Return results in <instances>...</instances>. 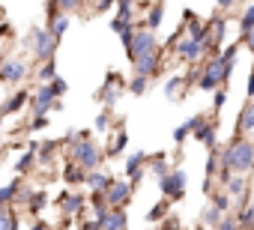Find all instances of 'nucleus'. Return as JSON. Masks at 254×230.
Here are the masks:
<instances>
[{
  "mask_svg": "<svg viewBox=\"0 0 254 230\" xmlns=\"http://www.w3.org/2000/svg\"><path fill=\"white\" fill-rule=\"evenodd\" d=\"M218 162L221 168H230L233 173H251L254 171V144L245 141V138H233L230 147L218 150Z\"/></svg>",
  "mask_w": 254,
  "mask_h": 230,
  "instance_id": "1",
  "label": "nucleus"
},
{
  "mask_svg": "<svg viewBox=\"0 0 254 230\" xmlns=\"http://www.w3.org/2000/svg\"><path fill=\"white\" fill-rule=\"evenodd\" d=\"M69 156H72V162H78L84 171H99V168H102V159H105V153H102L90 138L75 141V144L69 147Z\"/></svg>",
  "mask_w": 254,
  "mask_h": 230,
  "instance_id": "2",
  "label": "nucleus"
},
{
  "mask_svg": "<svg viewBox=\"0 0 254 230\" xmlns=\"http://www.w3.org/2000/svg\"><path fill=\"white\" fill-rule=\"evenodd\" d=\"M30 33H33V45H30V48H33V57H36L39 63H42V60H51V57L57 54V36H54L48 27H33Z\"/></svg>",
  "mask_w": 254,
  "mask_h": 230,
  "instance_id": "3",
  "label": "nucleus"
},
{
  "mask_svg": "<svg viewBox=\"0 0 254 230\" xmlns=\"http://www.w3.org/2000/svg\"><path fill=\"white\" fill-rule=\"evenodd\" d=\"M159 48H162V45H159L156 33H153V30H147V27H141V30H135V39H132L129 60H138V57H144V54H153V51H159Z\"/></svg>",
  "mask_w": 254,
  "mask_h": 230,
  "instance_id": "4",
  "label": "nucleus"
},
{
  "mask_svg": "<svg viewBox=\"0 0 254 230\" xmlns=\"http://www.w3.org/2000/svg\"><path fill=\"white\" fill-rule=\"evenodd\" d=\"M159 188H162V194H165L168 200H183V197H186V171L174 168V171L159 182Z\"/></svg>",
  "mask_w": 254,
  "mask_h": 230,
  "instance_id": "5",
  "label": "nucleus"
},
{
  "mask_svg": "<svg viewBox=\"0 0 254 230\" xmlns=\"http://www.w3.org/2000/svg\"><path fill=\"white\" fill-rule=\"evenodd\" d=\"M30 75V66L21 57H6V63L0 66V81L3 84H21Z\"/></svg>",
  "mask_w": 254,
  "mask_h": 230,
  "instance_id": "6",
  "label": "nucleus"
},
{
  "mask_svg": "<svg viewBox=\"0 0 254 230\" xmlns=\"http://www.w3.org/2000/svg\"><path fill=\"white\" fill-rule=\"evenodd\" d=\"M54 99H57V96L51 93V87H48V84H39V90H36V93L30 96V102H27V105H30V114H33V117H45V114L54 108Z\"/></svg>",
  "mask_w": 254,
  "mask_h": 230,
  "instance_id": "7",
  "label": "nucleus"
},
{
  "mask_svg": "<svg viewBox=\"0 0 254 230\" xmlns=\"http://www.w3.org/2000/svg\"><path fill=\"white\" fill-rule=\"evenodd\" d=\"M132 194H135V185L132 182H126V179H114L111 182V188L105 191V200H108V206H126L132 200Z\"/></svg>",
  "mask_w": 254,
  "mask_h": 230,
  "instance_id": "8",
  "label": "nucleus"
},
{
  "mask_svg": "<svg viewBox=\"0 0 254 230\" xmlns=\"http://www.w3.org/2000/svg\"><path fill=\"white\" fill-rule=\"evenodd\" d=\"M174 54H177L180 60H186V63H194V60H200V57L206 54V45H203V42H194L191 36H183V39L174 45Z\"/></svg>",
  "mask_w": 254,
  "mask_h": 230,
  "instance_id": "9",
  "label": "nucleus"
},
{
  "mask_svg": "<svg viewBox=\"0 0 254 230\" xmlns=\"http://www.w3.org/2000/svg\"><path fill=\"white\" fill-rule=\"evenodd\" d=\"M126 90V81H123V75H117V72H108V78H105V87L99 90V102L102 105H114L117 99H120V93Z\"/></svg>",
  "mask_w": 254,
  "mask_h": 230,
  "instance_id": "10",
  "label": "nucleus"
},
{
  "mask_svg": "<svg viewBox=\"0 0 254 230\" xmlns=\"http://www.w3.org/2000/svg\"><path fill=\"white\" fill-rule=\"evenodd\" d=\"M147 162H150V156H147L144 150H141V153H132L129 159H126V173H129V182H132V185H138V182L144 179Z\"/></svg>",
  "mask_w": 254,
  "mask_h": 230,
  "instance_id": "11",
  "label": "nucleus"
},
{
  "mask_svg": "<svg viewBox=\"0 0 254 230\" xmlns=\"http://www.w3.org/2000/svg\"><path fill=\"white\" fill-rule=\"evenodd\" d=\"M132 18H135V0H117V18L111 21V30L120 33V27L132 24Z\"/></svg>",
  "mask_w": 254,
  "mask_h": 230,
  "instance_id": "12",
  "label": "nucleus"
},
{
  "mask_svg": "<svg viewBox=\"0 0 254 230\" xmlns=\"http://www.w3.org/2000/svg\"><path fill=\"white\" fill-rule=\"evenodd\" d=\"M132 63H135V72H138V75L153 78V75L159 72V66H162V48L153 51V54H144V57H138V60H132Z\"/></svg>",
  "mask_w": 254,
  "mask_h": 230,
  "instance_id": "13",
  "label": "nucleus"
},
{
  "mask_svg": "<svg viewBox=\"0 0 254 230\" xmlns=\"http://www.w3.org/2000/svg\"><path fill=\"white\" fill-rule=\"evenodd\" d=\"M194 138L203 144V147H209V150H215V144H218V126H215V120H203L197 129H194Z\"/></svg>",
  "mask_w": 254,
  "mask_h": 230,
  "instance_id": "14",
  "label": "nucleus"
},
{
  "mask_svg": "<svg viewBox=\"0 0 254 230\" xmlns=\"http://www.w3.org/2000/svg\"><path fill=\"white\" fill-rule=\"evenodd\" d=\"M236 138H242V135H251L254 132V99H248L245 105H242V111H239V117H236Z\"/></svg>",
  "mask_w": 254,
  "mask_h": 230,
  "instance_id": "15",
  "label": "nucleus"
},
{
  "mask_svg": "<svg viewBox=\"0 0 254 230\" xmlns=\"http://www.w3.org/2000/svg\"><path fill=\"white\" fill-rule=\"evenodd\" d=\"M147 173L156 179V182H162L168 173H171V165H168V156L165 153H156V156H150V162H147Z\"/></svg>",
  "mask_w": 254,
  "mask_h": 230,
  "instance_id": "16",
  "label": "nucleus"
},
{
  "mask_svg": "<svg viewBox=\"0 0 254 230\" xmlns=\"http://www.w3.org/2000/svg\"><path fill=\"white\" fill-rule=\"evenodd\" d=\"M84 203H87V197H84V194H78V191H72V194H63V197H60V209H63V215H81Z\"/></svg>",
  "mask_w": 254,
  "mask_h": 230,
  "instance_id": "17",
  "label": "nucleus"
},
{
  "mask_svg": "<svg viewBox=\"0 0 254 230\" xmlns=\"http://www.w3.org/2000/svg\"><path fill=\"white\" fill-rule=\"evenodd\" d=\"M162 18H165V3L153 0V3L147 6V15H144V27L147 30H159L162 27Z\"/></svg>",
  "mask_w": 254,
  "mask_h": 230,
  "instance_id": "18",
  "label": "nucleus"
},
{
  "mask_svg": "<svg viewBox=\"0 0 254 230\" xmlns=\"http://www.w3.org/2000/svg\"><path fill=\"white\" fill-rule=\"evenodd\" d=\"M218 168H221V162H218V147H215V150H209V156H206V171H203V191H209V188H212V176L218 173Z\"/></svg>",
  "mask_w": 254,
  "mask_h": 230,
  "instance_id": "19",
  "label": "nucleus"
},
{
  "mask_svg": "<svg viewBox=\"0 0 254 230\" xmlns=\"http://www.w3.org/2000/svg\"><path fill=\"white\" fill-rule=\"evenodd\" d=\"M93 191H108L111 188V182H114V176H108L105 171H87V179H84Z\"/></svg>",
  "mask_w": 254,
  "mask_h": 230,
  "instance_id": "20",
  "label": "nucleus"
},
{
  "mask_svg": "<svg viewBox=\"0 0 254 230\" xmlns=\"http://www.w3.org/2000/svg\"><path fill=\"white\" fill-rule=\"evenodd\" d=\"M203 120H206L203 114H194V117H191V120H186V123H183L180 129H174V141H177V144H183V141H186L189 135H194V129H197V126H200Z\"/></svg>",
  "mask_w": 254,
  "mask_h": 230,
  "instance_id": "21",
  "label": "nucleus"
},
{
  "mask_svg": "<svg viewBox=\"0 0 254 230\" xmlns=\"http://www.w3.org/2000/svg\"><path fill=\"white\" fill-rule=\"evenodd\" d=\"M120 227H126V209L123 206H111V212H108V218L102 221L99 230H120Z\"/></svg>",
  "mask_w": 254,
  "mask_h": 230,
  "instance_id": "22",
  "label": "nucleus"
},
{
  "mask_svg": "<svg viewBox=\"0 0 254 230\" xmlns=\"http://www.w3.org/2000/svg\"><path fill=\"white\" fill-rule=\"evenodd\" d=\"M27 102H30V93H27V90H18L12 99H6V102H3V117H6V114H15V111H21Z\"/></svg>",
  "mask_w": 254,
  "mask_h": 230,
  "instance_id": "23",
  "label": "nucleus"
},
{
  "mask_svg": "<svg viewBox=\"0 0 254 230\" xmlns=\"http://www.w3.org/2000/svg\"><path fill=\"white\" fill-rule=\"evenodd\" d=\"M69 24H72V21H69V15H66V12H57V15H51V18H48V30H51L57 39H60V36H66Z\"/></svg>",
  "mask_w": 254,
  "mask_h": 230,
  "instance_id": "24",
  "label": "nucleus"
},
{
  "mask_svg": "<svg viewBox=\"0 0 254 230\" xmlns=\"http://www.w3.org/2000/svg\"><path fill=\"white\" fill-rule=\"evenodd\" d=\"M186 36H191L194 42H203V45H206V39H209V24H200V21L194 18V21L186 24Z\"/></svg>",
  "mask_w": 254,
  "mask_h": 230,
  "instance_id": "25",
  "label": "nucleus"
},
{
  "mask_svg": "<svg viewBox=\"0 0 254 230\" xmlns=\"http://www.w3.org/2000/svg\"><path fill=\"white\" fill-rule=\"evenodd\" d=\"M63 179H66L69 185H81V182L87 179V171H84L78 162H69V165H66V171H63Z\"/></svg>",
  "mask_w": 254,
  "mask_h": 230,
  "instance_id": "26",
  "label": "nucleus"
},
{
  "mask_svg": "<svg viewBox=\"0 0 254 230\" xmlns=\"http://www.w3.org/2000/svg\"><path fill=\"white\" fill-rule=\"evenodd\" d=\"M224 188H227V194H230V197H242V194H248V182H245V176H242V173H233V176L224 182Z\"/></svg>",
  "mask_w": 254,
  "mask_h": 230,
  "instance_id": "27",
  "label": "nucleus"
},
{
  "mask_svg": "<svg viewBox=\"0 0 254 230\" xmlns=\"http://www.w3.org/2000/svg\"><path fill=\"white\" fill-rule=\"evenodd\" d=\"M18 194H21V176H18V179H12L9 185L0 188V206H9L12 200H18Z\"/></svg>",
  "mask_w": 254,
  "mask_h": 230,
  "instance_id": "28",
  "label": "nucleus"
},
{
  "mask_svg": "<svg viewBox=\"0 0 254 230\" xmlns=\"http://www.w3.org/2000/svg\"><path fill=\"white\" fill-rule=\"evenodd\" d=\"M54 78H57L54 57H51V60H42V63H39V69H36V81H39V84H51Z\"/></svg>",
  "mask_w": 254,
  "mask_h": 230,
  "instance_id": "29",
  "label": "nucleus"
},
{
  "mask_svg": "<svg viewBox=\"0 0 254 230\" xmlns=\"http://www.w3.org/2000/svg\"><path fill=\"white\" fill-rule=\"evenodd\" d=\"M33 165H36V147H30V150H27V153L15 162V173H18V176H24Z\"/></svg>",
  "mask_w": 254,
  "mask_h": 230,
  "instance_id": "30",
  "label": "nucleus"
},
{
  "mask_svg": "<svg viewBox=\"0 0 254 230\" xmlns=\"http://www.w3.org/2000/svg\"><path fill=\"white\" fill-rule=\"evenodd\" d=\"M239 230H254V203H245L239 209V218H236Z\"/></svg>",
  "mask_w": 254,
  "mask_h": 230,
  "instance_id": "31",
  "label": "nucleus"
},
{
  "mask_svg": "<svg viewBox=\"0 0 254 230\" xmlns=\"http://www.w3.org/2000/svg\"><path fill=\"white\" fill-rule=\"evenodd\" d=\"M251 30H254V3H248L245 12H242V18H239V39L245 33H251Z\"/></svg>",
  "mask_w": 254,
  "mask_h": 230,
  "instance_id": "32",
  "label": "nucleus"
},
{
  "mask_svg": "<svg viewBox=\"0 0 254 230\" xmlns=\"http://www.w3.org/2000/svg\"><path fill=\"white\" fill-rule=\"evenodd\" d=\"M147 90H150V78L135 72V78H132V84H129V93H132V96H144Z\"/></svg>",
  "mask_w": 254,
  "mask_h": 230,
  "instance_id": "33",
  "label": "nucleus"
},
{
  "mask_svg": "<svg viewBox=\"0 0 254 230\" xmlns=\"http://www.w3.org/2000/svg\"><path fill=\"white\" fill-rule=\"evenodd\" d=\"M54 150H57V144H54V141H45L42 147H36V162L48 165V162L54 159Z\"/></svg>",
  "mask_w": 254,
  "mask_h": 230,
  "instance_id": "34",
  "label": "nucleus"
},
{
  "mask_svg": "<svg viewBox=\"0 0 254 230\" xmlns=\"http://www.w3.org/2000/svg\"><path fill=\"white\" fill-rule=\"evenodd\" d=\"M45 203H48V194H45V191H36V194H30V197H27V209H30L33 215H36V212H42V209H45Z\"/></svg>",
  "mask_w": 254,
  "mask_h": 230,
  "instance_id": "35",
  "label": "nucleus"
},
{
  "mask_svg": "<svg viewBox=\"0 0 254 230\" xmlns=\"http://www.w3.org/2000/svg\"><path fill=\"white\" fill-rule=\"evenodd\" d=\"M221 218H224V212H221V209H215L212 203H209V206L203 209V215H200V221H203L206 227H215V224H218Z\"/></svg>",
  "mask_w": 254,
  "mask_h": 230,
  "instance_id": "36",
  "label": "nucleus"
},
{
  "mask_svg": "<svg viewBox=\"0 0 254 230\" xmlns=\"http://www.w3.org/2000/svg\"><path fill=\"white\" fill-rule=\"evenodd\" d=\"M180 93H183V75L168 78V84H165V96H168V99H177Z\"/></svg>",
  "mask_w": 254,
  "mask_h": 230,
  "instance_id": "37",
  "label": "nucleus"
},
{
  "mask_svg": "<svg viewBox=\"0 0 254 230\" xmlns=\"http://www.w3.org/2000/svg\"><path fill=\"white\" fill-rule=\"evenodd\" d=\"M126 144H129V135L120 129V132H117V138H114V147L108 150V156H111V159H114V156H120V153L126 150Z\"/></svg>",
  "mask_w": 254,
  "mask_h": 230,
  "instance_id": "38",
  "label": "nucleus"
},
{
  "mask_svg": "<svg viewBox=\"0 0 254 230\" xmlns=\"http://www.w3.org/2000/svg\"><path fill=\"white\" fill-rule=\"evenodd\" d=\"M212 206H215V209H221V212H227V209L233 206V200H230V194H227V191H215V194H212Z\"/></svg>",
  "mask_w": 254,
  "mask_h": 230,
  "instance_id": "39",
  "label": "nucleus"
},
{
  "mask_svg": "<svg viewBox=\"0 0 254 230\" xmlns=\"http://www.w3.org/2000/svg\"><path fill=\"white\" fill-rule=\"evenodd\" d=\"M200 72H203V69H189V72L183 75V90H191V87H197V81H200Z\"/></svg>",
  "mask_w": 254,
  "mask_h": 230,
  "instance_id": "40",
  "label": "nucleus"
},
{
  "mask_svg": "<svg viewBox=\"0 0 254 230\" xmlns=\"http://www.w3.org/2000/svg\"><path fill=\"white\" fill-rule=\"evenodd\" d=\"M93 129H96V132H108V129H111V114H108V111H102L99 117H96Z\"/></svg>",
  "mask_w": 254,
  "mask_h": 230,
  "instance_id": "41",
  "label": "nucleus"
},
{
  "mask_svg": "<svg viewBox=\"0 0 254 230\" xmlns=\"http://www.w3.org/2000/svg\"><path fill=\"white\" fill-rule=\"evenodd\" d=\"M48 87H51V93H54L57 99H60V96H66V90H69V84H66L63 78H54V81H51Z\"/></svg>",
  "mask_w": 254,
  "mask_h": 230,
  "instance_id": "42",
  "label": "nucleus"
},
{
  "mask_svg": "<svg viewBox=\"0 0 254 230\" xmlns=\"http://www.w3.org/2000/svg\"><path fill=\"white\" fill-rule=\"evenodd\" d=\"M224 102H227V90H224V87H218V90H215V96H212V108H215V114L224 108Z\"/></svg>",
  "mask_w": 254,
  "mask_h": 230,
  "instance_id": "43",
  "label": "nucleus"
},
{
  "mask_svg": "<svg viewBox=\"0 0 254 230\" xmlns=\"http://www.w3.org/2000/svg\"><path fill=\"white\" fill-rule=\"evenodd\" d=\"M12 218H15V215H12L6 206H0V230H9V227H12Z\"/></svg>",
  "mask_w": 254,
  "mask_h": 230,
  "instance_id": "44",
  "label": "nucleus"
},
{
  "mask_svg": "<svg viewBox=\"0 0 254 230\" xmlns=\"http://www.w3.org/2000/svg\"><path fill=\"white\" fill-rule=\"evenodd\" d=\"M165 212H168V197H165V200H162V203H159V206H153V209H150V215H147V218H150V221H159V218H162V215H165Z\"/></svg>",
  "mask_w": 254,
  "mask_h": 230,
  "instance_id": "45",
  "label": "nucleus"
},
{
  "mask_svg": "<svg viewBox=\"0 0 254 230\" xmlns=\"http://www.w3.org/2000/svg\"><path fill=\"white\" fill-rule=\"evenodd\" d=\"M215 230H239V224H236V218H221L215 224Z\"/></svg>",
  "mask_w": 254,
  "mask_h": 230,
  "instance_id": "46",
  "label": "nucleus"
},
{
  "mask_svg": "<svg viewBox=\"0 0 254 230\" xmlns=\"http://www.w3.org/2000/svg\"><path fill=\"white\" fill-rule=\"evenodd\" d=\"M45 126H48V114H45V117H33L30 132H39V129H45Z\"/></svg>",
  "mask_w": 254,
  "mask_h": 230,
  "instance_id": "47",
  "label": "nucleus"
},
{
  "mask_svg": "<svg viewBox=\"0 0 254 230\" xmlns=\"http://www.w3.org/2000/svg\"><path fill=\"white\" fill-rule=\"evenodd\" d=\"M111 6H117V0H96V12H108Z\"/></svg>",
  "mask_w": 254,
  "mask_h": 230,
  "instance_id": "48",
  "label": "nucleus"
},
{
  "mask_svg": "<svg viewBox=\"0 0 254 230\" xmlns=\"http://www.w3.org/2000/svg\"><path fill=\"white\" fill-rule=\"evenodd\" d=\"M239 42H242V45H248V51L254 54V30H251V33H245V36H242Z\"/></svg>",
  "mask_w": 254,
  "mask_h": 230,
  "instance_id": "49",
  "label": "nucleus"
},
{
  "mask_svg": "<svg viewBox=\"0 0 254 230\" xmlns=\"http://www.w3.org/2000/svg\"><path fill=\"white\" fill-rule=\"evenodd\" d=\"M177 227H180V224H177V218H174V215H168V218H165V224H162V230H177Z\"/></svg>",
  "mask_w": 254,
  "mask_h": 230,
  "instance_id": "50",
  "label": "nucleus"
},
{
  "mask_svg": "<svg viewBox=\"0 0 254 230\" xmlns=\"http://www.w3.org/2000/svg\"><path fill=\"white\" fill-rule=\"evenodd\" d=\"M233 3H236V0H215V6H218V9H230Z\"/></svg>",
  "mask_w": 254,
  "mask_h": 230,
  "instance_id": "51",
  "label": "nucleus"
},
{
  "mask_svg": "<svg viewBox=\"0 0 254 230\" xmlns=\"http://www.w3.org/2000/svg\"><path fill=\"white\" fill-rule=\"evenodd\" d=\"M248 99H254V72L248 75Z\"/></svg>",
  "mask_w": 254,
  "mask_h": 230,
  "instance_id": "52",
  "label": "nucleus"
},
{
  "mask_svg": "<svg viewBox=\"0 0 254 230\" xmlns=\"http://www.w3.org/2000/svg\"><path fill=\"white\" fill-rule=\"evenodd\" d=\"M0 36H12V27L3 21V24H0Z\"/></svg>",
  "mask_w": 254,
  "mask_h": 230,
  "instance_id": "53",
  "label": "nucleus"
},
{
  "mask_svg": "<svg viewBox=\"0 0 254 230\" xmlns=\"http://www.w3.org/2000/svg\"><path fill=\"white\" fill-rule=\"evenodd\" d=\"M81 230H99V227H96V221H87V224H81Z\"/></svg>",
  "mask_w": 254,
  "mask_h": 230,
  "instance_id": "54",
  "label": "nucleus"
},
{
  "mask_svg": "<svg viewBox=\"0 0 254 230\" xmlns=\"http://www.w3.org/2000/svg\"><path fill=\"white\" fill-rule=\"evenodd\" d=\"M33 230H51V227H48L45 221H36V224H33Z\"/></svg>",
  "mask_w": 254,
  "mask_h": 230,
  "instance_id": "55",
  "label": "nucleus"
},
{
  "mask_svg": "<svg viewBox=\"0 0 254 230\" xmlns=\"http://www.w3.org/2000/svg\"><path fill=\"white\" fill-rule=\"evenodd\" d=\"M150 3H153V0H141V9H147V6H150Z\"/></svg>",
  "mask_w": 254,
  "mask_h": 230,
  "instance_id": "56",
  "label": "nucleus"
},
{
  "mask_svg": "<svg viewBox=\"0 0 254 230\" xmlns=\"http://www.w3.org/2000/svg\"><path fill=\"white\" fill-rule=\"evenodd\" d=\"M3 63H6V54H3V51H0V66H3Z\"/></svg>",
  "mask_w": 254,
  "mask_h": 230,
  "instance_id": "57",
  "label": "nucleus"
},
{
  "mask_svg": "<svg viewBox=\"0 0 254 230\" xmlns=\"http://www.w3.org/2000/svg\"><path fill=\"white\" fill-rule=\"evenodd\" d=\"M0 141H3V123H0Z\"/></svg>",
  "mask_w": 254,
  "mask_h": 230,
  "instance_id": "58",
  "label": "nucleus"
},
{
  "mask_svg": "<svg viewBox=\"0 0 254 230\" xmlns=\"http://www.w3.org/2000/svg\"><path fill=\"white\" fill-rule=\"evenodd\" d=\"M0 120H3V105H0Z\"/></svg>",
  "mask_w": 254,
  "mask_h": 230,
  "instance_id": "59",
  "label": "nucleus"
},
{
  "mask_svg": "<svg viewBox=\"0 0 254 230\" xmlns=\"http://www.w3.org/2000/svg\"><path fill=\"white\" fill-rule=\"evenodd\" d=\"M177 230H186V227H177Z\"/></svg>",
  "mask_w": 254,
  "mask_h": 230,
  "instance_id": "60",
  "label": "nucleus"
},
{
  "mask_svg": "<svg viewBox=\"0 0 254 230\" xmlns=\"http://www.w3.org/2000/svg\"><path fill=\"white\" fill-rule=\"evenodd\" d=\"M120 230H126V227H120Z\"/></svg>",
  "mask_w": 254,
  "mask_h": 230,
  "instance_id": "61",
  "label": "nucleus"
}]
</instances>
